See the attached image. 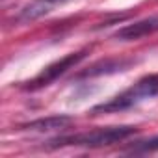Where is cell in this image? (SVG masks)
<instances>
[{
	"mask_svg": "<svg viewBox=\"0 0 158 158\" xmlns=\"http://www.w3.org/2000/svg\"><path fill=\"white\" fill-rule=\"evenodd\" d=\"M154 32H158V15H152V17L136 21L132 24H127L121 30H117L114 37L121 39V41H136V39H141V37L151 35Z\"/></svg>",
	"mask_w": 158,
	"mask_h": 158,
	"instance_id": "4",
	"label": "cell"
},
{
	"mask_svg": "<svg viewBox=\"0 0 158 158\" xmlns=\"http://www.w3.org/2000/svg\"><path fill=\"white\" fill-rule=\"evenodd\" d=\"M130 151L132 152H154V151H158V136L149 138L145 141H138Z\"/></svg>",
	"mask_w": 158,
	"mask_h": 158,
	"instance_id": "7",
	"label": "cell"
},
{
	"mask_svg": "<svg viewBox=\"0 0 158 158\" xmlns=\"http://www.w3.org/2000/svg\"><path fill=\"white\" fill-rule=\"evenodd\" d=\"M123 65H125V63H121V61H119V63H112V65H110V63L106 61V63H104V67H106L104 71H115L117 67H123ZM101 73H102V69H97V67H91V69H89L88 73H84V74H86V76H93V74H101Z\"/></svg>",
	"mask_w": 158,
	"mask_h": 158,
	"instance_id": "8",
	"label": "cell"
},
{
	"mask_svg": "<svg viewBox=\"0 0 158 158\" xmlns=\"http://www.w3.org/2000/svg\"><path fill=\"white\" fill-rule=\"evenodd\" d=\"M136 134V127H108V128H97L91 132H82L74 136H65V138H56L50 141L52 147H106L119 143L127 138Z\"/></svg>",
	"mask_w": 158,
	"mask_h": 158,
	"instance_id": "2",
	"label": "cell"
},
{
	"mask_svg": "<svg viewBox=\"0 0 158 158\" xmlns=\"http://www.w3.org/2000/svg\"><path fill=\"white\" fill-rule=\"evenodd\" d=\"M158 95V74H149L138 80L134 86L128 89L121 91L119 95L112 97L110 101L97 104L91 108V114H114V112H123L132 106H138L139 102L152 99Z\"/></svg>",
	"mask_w": 158,
	"mask_h": 158,
	"instance_id": "1",
	"label": "cell"
},
{
	"mask_svg": "<svg viewBox=\"0 0 158 158\" xmlns=\"http://www.w3.org/2000/svg\"><path fill=\"white\" fill-rule=\"evenodd\" d=\"M89 52V48H84V50H78V52H71V54H67V56H63L61 60H58V61H54V63H50L48 67H45L35 78H32V80L26 84V89H41V88H45V86H48V84H52L56 78H60L61 74H65L69 69H73L74 65H78L84 58H86V54Z\"/></svg>",
	"mask_w": 158,
	"mask_h": 158,
	"instance_id": "3",
	"label": "cell"
},
{
	"mask_svg": "<svg viewBox=\"0 0 158 158\" xmlns=\"http://www.w3.org/2000/svg\"><path fill=\"white\" fill-rule=\"evenodd\" d=\"M67 125H71V117H67V115H52V117H45V119L32 121V123L24 125L23 128H26V130L45 132V130H58V128H65Z\"/></svg>",
	"mask_w": 158,
	"mask_h": 158,
	"instance_id": "6",
	"label": "cell"
},
{
	"mask_svg": "<svg viewBox=\"0 0 158 158\" xmlns=\"http://www.w3.org/2000/svg\"><path fill=\"white\" fill-rule=\"evenodd\" d=\"M65 2H71V0H34L32 4H28L23 11H21V19L23 21H34L45 13H48L52 8L60 6V4H65Z\"/></svg>",
	"mask_w": 158,
	"mask_h": 158,
	"instance_id": "5",
	"label": "cell"
}]
</instances>
